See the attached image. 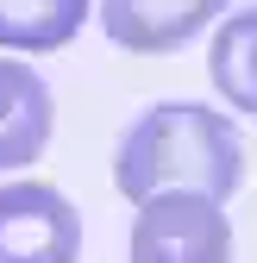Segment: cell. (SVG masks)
Returning <instances> with one entry per match:
<instances>
[{"instance_id":"6da1fadb","label":"cell","mask_w":257,"mask_h":263,"mask_svg":"<svg viewBox=\"0 0 257 263\" xmlns=\"http://www.w3.org/2000/svg\"><path fill=\"white\" fill-rule=\"evenodd\" d=\"M245 182V144L226 113H213L201 101H157L151 113L132 119V132L119 138L113 157V188L132 207H144L151 194H207L226 207Z\"/></svg>"},{"instance_id":"7a4b0ae2","label":"cell","mask_w":257,"mask_h":263,"mask_svg":"<svg viewBox=\"0 0 257 263\" xmlns=\"http://www.w3.org/2000/svg\"><path fill=\"white\" fill-rule=\"evenodd\" d=\"M132 263H232V226L207 194H151L132 219Z\"/></svg>"},{"instance_id":"3957f363","label":"cell","mask_w":257,"mask_h":263,"mask_svg":"<svg viewBox=\"0 0 257 263\" xmlns=\"http://www.w3.org/2000/svg\"><path fill=\"white\" fill-rule=\"evenodd\" d=\"M82 257V213L50 182H7L0 188V263H76Z\"/></svg>"},{"instance_id":"277c9868","label":"cell","mask_w":257,"mask_h":263,"mask_svg":"<svg viewBox=\"0 0 257 263\" xmlns=\"http://www.w3.org/2000/svg\"><path fill=\"white\" fill-rule=\"evenodd\" d=\"M219 13H226V0H107L101 25L132 57H170L195 31H207Z\"/></svg>"},{"instance_id":"5b68a950","label":"cell","mask_w":257,"mask_h":263,"mask_svg":"<svg viewBox=\"0 0 257 263\" xmlns=\"http://www.w3.org/2000/svg\"><path fill=\"white\" fill-rule=\"evenodd\" d=\"M50 125H57V107H50V88L38 82V69L0 57V170L38 163L50 144Z\"/></svg>"},{"instance_id":"8992f818","label":"cell","mask_w":257,"mask_h":263,"mask_svg":"<svg viewBox=\"0 0 257 263\" xmlns=\"http://www.w3.org/2000/svg\"><path fill=\"white\" fill-rule=\"evenodd\" d=\"M207 76H213V88H219V101H226V107L257 113V7L219 19V31H213V57H207Z\"/></svg>"},{"instance_id":"52a82bcc","label":"cell","mask_w":257,"mask_h":263,"mask_svg":"<svg viewBox=\"0 0 257 263\" xmlns=\"http://www.w3.org/2000/svg\"><path fill=\"white\" fill-rule=\"evenodd\" d=\"M82 19L88 0H0V50H63Z\"/></svg>"}]
</instances>
